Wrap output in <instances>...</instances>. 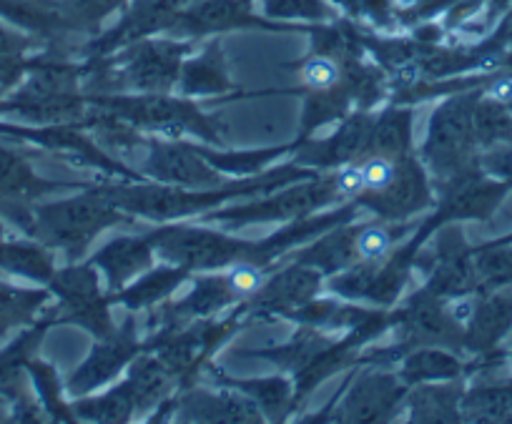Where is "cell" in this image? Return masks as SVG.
I'll return each instance as SVG.
<instances>
[{
  "mask_svg": "<svg viewBox=\"0 0 512 424\" xmlns=\"http://www.w3.org/2000/svg\"><path fill=\"white\" fill-rule=\"evenodd\" d=\"M319 171L304 169L294 161L279 164L274 169H267L259 176L249 179H234L231 184L221 189L196 191L184 189V186L159 184V181H118L103 179L96 181L98 189L113 201L121 211L131 214L134 219L154 221V224H169V221L194 219V216H206L214 209H221L226 201H244L251 196H262L269 191H277L282 186L294 184V181L314 179Z\"/></svg>",
  "mask_w": 512,
  "mask_h": 424,
  "instance_id": "1",
  "label": "cell"
},
{
  "mask_svg": "<svg viewBox=\"0 0 512 424\" xmlns=\"http://www.w3.org/2000/svg\"><path fill=\"white\" fill-rule=\"evenodd\" d=\"M91 111L86 93V63L73 61L61 48H48L33 58L16 91L0 98V116H13L31 126L81 123Z\"/></svg>",
  "mask_w": 512,
  "mask_h": 424,
  "instance_id": "2",
  "label": "cell"
},
{
  "mask_svg": "<svg viewBox=\"0 0 512 424\" xmlns=\"http://www.w3.org/2000/svg\"><path fill=\"white\" fill-rule=\"evenodd\" d=\"M194 41L151 36L106 58H83L86 93H176L179 73Z\"/></svg>",
  "mask_w": 512,
  "mask_h": 424,
  "instance_id": "3",
  "label": "cell"
},
{
  "mask_svg": "<svg viewBox=\"0 0 512 424\" xmlns=\"http://www.w3.org/2000/svg\"><path fill=\"white\" fill-rule=\"evenodd\" d=\"M91 106L113 113L146 136L181 138L229 149L226 126L201 108V101L179 93H88Z\"/></svg>",
  "mask_w": 512,
  "mask_h": 424,
  "instance_id": "4",
  "label": "cell"
},
{
  "mask_svg": "<svg viewBox=\"0 0 512 424\" xmlns=\"http://www.w3.org/2000/svg\"><path fill=\"white\" fill-rule=\"evenodd\" d=\"M136 219L118 209L93 181L66 199L33 206V239L61 251L66 261H81L93 241L116 226H134Z\"/></svg>",
  "mask_w": 512,
  "mask_h": 424,
  "instance_id": "5",
  "label": "cell"
},
{
  "mask_svg": "<svg viewBox=\"0 0 512 424\" xmlns=\"http://www.w3.org/2000/svg\"><path fill=\"white\" fill-rule=\"evenodd\" d=\"M410 392L397 369L387 364H357L337 389L327 407L299 417L302 422H395L405 412Z\"/></svg>",
  "mask_w": 512,
  "mask_h": 424,
  "instance_id": "6",
  "label": "cell"
},
{
  "mask_svg": "<svg viewBox=\"0 0 512 424\" xmlns=\"http://www.w3.org/2000/svg\"><path fill=\"white\" fill-rule=\"evenodd\" d=\"M475 98L455 93L432 113L417 156L425 164L435 189L480 166L475 159V149L480 144L475 133Z\"/></svg>",
  "mask_w": 512,
  "mask_h": 424,
  "instance_id": "7",
  "label": "cell"
},
{
  "mask_svg": "<svg viewBox=\"0 0 512 424\" xmlns=\"http://www.w3.org/2000/svg\"><path fill=\"white\" fill-rule=\"evenodd\" d=\"M339 204H344V201L339 196L334 171H324L314 179L294 181V184L269 191V194L251 196V199H244V204L221 206V209H214L201 219L219 221L229 229H244L251 224H274V221L289 224V221L307 219V216Z\"/></svg>",
  "mask_w": 512,
  "mask_h": 424,
  "instance_id": "8",
  "label": "cell"
},
{
  "mask_svg": "<svg viewBox=\"0 0 512 424\" xmlns=\"http://www.w3.org/2000/svg\"><path fill=\"white\" fill-rule=\"evenodd\" d=\"M400 302L390 309V332L395 334V342L374 349L377 362L395 364L415 347H465V329L450 314V299L420 287Z\"/></svg>",
  "mask_w": 512,
  "mask_h": 424,
  "instance_id": "9",
  "label": "cell"
},
{
  "mask_svg": "<svg viewBox=\"0 0 512 424\" xmlns=\"http://www.w3.org/2000/svg\"><path fill=\"white\" fill-rule=\"evenodd\" d=\"M146 234L154 244L159 261H169L191 274L221 271L239 261H251L256 249V241L224 234L206 224L169 221V224H156V229L146 231Z\"/></svg>",
  "mask_w": 512,
  "mask_h": 424,
  "instance_id": "10",
  "label": "cell"
},
{
  "mask_svg": "<svg viewBox=\"0 0 512 424\" xmlns=\"http://www.w3.org/2000/svg\"><path fill=\"white\" fill-rule=\"evenodd\" d=\"M46 287L58 302L53 309L56 324H73L93 339L116 332L113 299L106 292L101 271L91 261H66V266H58Z\"/></svg>",
  "mask_w": 512,
  "mask_h": 424,
  "instance_id": "11",
  "label": "cell"
},
{
  "mask_svg": "<svg viewBox=\"0 0 512 424\" xmlns=\"http://www.w3.org/2000/svg\"><path fill=\"white\" fill-rule=\"evenodd\" d=\"M131 161L134 164L139 161L136 171L149 181L184 186V189L209 191L234 181L209 164L196 141H181V138L146 136L144 133L141 144L128 156L126 164L131 166Z\"/></svg>",
  "mask_w": 512,
  "mask_h": 424,
  "instance_id": "12",
  "label": "cell"
},
{
  "mask_svg": "<svg viewBox=\"0 0 512 424\" xmlns=\"http://www.w3.org/2000/svg\"><path fill=\"white\" fill-rule=\"evenodd\" d=\"M0 136H11L18 141H28L33 146L53 151L71 164L86 166L96 171L103 179L118 181H144L134 166H128L111 151L103 149L96 138L81 126V123H48V126H21V123H0Z\"/></svg>",
  "mask_w": 512,
  "mask_h": 424,
  "instance_id": "13",
  "label": "cell"
},
{
  "mask_svg": "<svg viewBox=\"0 0 512 424\" xmlns=\"http://www.w3.org/2000/svg\"><path fill=\"white\" fill-rule=\"evenodd\" d=\"M415 274L422 276V287L442 299L467 297L475 292V256L467 249L465 236L455 224H442L420 246L415 259Z\"/></svg>",
  "mask_w": 512,
  "mask_h": 424,
  "instance_id": "14",
  "label": "cell"
},
{
  "mask_svg": "<svg viewBox=\"0 0 512 424\" xmlns=\"http://www.w3.org/2000/svg\"><path fill=\"white\" fill-rule=\"evenodd\" d=\"M312 26L277 23L254 11L249 0H191L179 13L166 36L184 41H204L231 31H272V33H309Z\"/></svg>",
  "mask_w": 512,
  "mask_h": 424,
  "instance_id": "15",
  "label": "cell"
},
{
  "mask_svg": "<svg viewBox=\"0 0 512 424\" xmlns=\"http://www.w3.org/2000/svg\"><path fill=\"white\" fill-rule=\"evenodd\" d=\"M284 264H277V269L267 276L262 289L251 299L239 304L246 324L251 322H272V319H284L297 312L314 297H319L327 284V276L317 271L314 266L302 264V261L284 256Z\"/></svg>",
  "mask_w": 512,
  "mask_h": 424,
  "instance_id": "16",
  "label": "cell"
},
{
  "mask_svg": "<svg viewBox=\"0 0 512 424\" xmlns=\"http://www.w3.org/2000/svg\"><path fill=\"white\" fill-rule=\"evenodd\" d=\"M146 422H267L264 414L259 412L254 402L246 394L236 392L231 387H199V384H189V387L179 389L171 394L166 402L151 412Z\"/></svg>",
  "mask_w": 512,
  "mask_h": 424,
  "instance_id": "17",
  "label": "cell"
},
{
  "mask_svg": "<svg viewBox=\"0 0 512 424\" xmlns=\"http://www.w3.org/2000/svg\"><path fill=\"white\" fill-rule=\"evenodd\" d=\"M144 349L146 339L139 337L134 312H128V317L123 319L121 327H116V332L103 339H96V344L86 354L81 367L68 377V397H88V394L111 387L121 374H126L128 364L134 362Z\"/></svg>",
  "mask_w": 512,
  "mask_h": 424,
  "instance_id": "18",
  "label": "cell"
},
{
  "mask_svg": "<svg viewBox=\"0 0 512 424\" xmlns=\"http://www.w3.org/2000/svg\"><path fill=\"white\" fill-rule=\"evenodd\" d=\"M93 181H48L31 169L26 159L0 146V216L26 236L33 234V206L56 191H78Z\"/></svg>",
  "mask_w": 512,
  "mask_h": 424,
  "instance_id": "19",
  "label": "cell"
},
{
  "mask_svg": "<svg viewBox=\"0 0 512 424\" xmlns=\"http://www.w3.org/2000/svg\"><path fill=\"white\" fill-rule=\"evenodd\" d=\"M191 0H128L116 26L101 31L83 46V58H106L151 36H164Z\"/></svg>",
  "mask_w": 512,
  "mask_h": 424,
  "instance_id": "20",
  "label": "cell"
},
{
  "mask_svg": "<svg viewBox=\"0 0 512 424\" xmlns=\"http://www.w3.org/2000/svg\"><path fill=\"white\" fill-rule=\"evenodd\" d=\"M362 211L384 221H410L435 206V186L422 159L415 154L402 156L392 184L372 196L352 199Z\"/></svg>",
  "mask_w": 512,
  "mask_h": 424,
  "instance_id": "21",
  "label": "cell"
},
{
  "mask_svg": "<svg viewBox=\"0 0 512 424\" xmlns=\"http://www.w3.org/2000/svg\"><path fill=\"white\" fill-rule=\"evenodd\" d=\"M374 111H359L354 108L349 116H344L327 138H307L297 151H294V164L304 169H314L319 174L334 171L339 166L354 164L367 154V138L372 131Z\"/></svg>",
  "mask_w": 512,
  "mask_h": 424,
  "instance_id": "22",
  "label": "cell"
},
{
  "mask_svg": "<svg viewBox=\"0 0 512 424\" xmlns=\"http://www.w3.org/2000/svg\"><path fill=\"white\" fill-rule=\"evenodd\" d=\"M156 261L159 256H156L149 234H118L91 256V264L101 271L106 292L111 297L126 289L136 276L151 269Z\"/></svg>",
  "mask_w": 512,
  "mask_h": 424,
  "instance_id": "23",
  "label": "cell"
},
{
  "mask_svg": "<svg viewBox=\"0 0 512 424\" xmlns=\"http://www.w3.org/2000/svg\"><path fill=\"white\" fill-rule=\"evenodd\" d=\"M236 91V81L229 73V63H226L224 48H221L219 36L206 41L199 51H191L189 58L184 61L179 73V83H176V93L194 101H209V98H219L226 101V96Z\"/></svg>",
  "mask_w": 512,
  "mask_h": 424,
  "instance_id": "24",
  "label": "cell"
},
{
  "mask_svg": "<svg viewBox=\"0 0 512 424\" xmlns=\"http://www.w3.org/2000/svg\"><path fill=\"white\" fill-rule=\"evenodd\" d=\"M0 18L16 31L48 43L51 48L61 46L68 36L78 33L66 6L58 0H0Z\"/></svg>",
  "mask_w": 512,
  "mask_h": 424,
  "instance_id": "25",
  "label": "cell"
},
{
  "mask_svg": "<svg viewBox=\"0 0 512 424\" xmlns=\"http://www.w3.org/2000/svg\"><path fill=\"white\" fill-rule=\"evenodd\" d=\"M204 372L209 374L214 382L221 387H231L236 392L246 394L251 402L259 407V412L264 414L267 422H287L294 417V379L289 374H274V377H231L224 369L216 367L214 362H209L204 367Z\"/></svg>",
  "mask_w": 512,
  "mask_h": 424,
  "instance_id": "26",
  "label": "cell"
},
{
  "mask_svg": "<svg viewBox=\"0 0 512 424\" xmlns=\"http://www.w3.org/2000/svg\"><path fill=\"white\" fill-rule=\"evenodd\" d=\"M191 276L194 274L181 269V266L169 264V261H159V264L146 269L141 276H136L126 289L113 294L111 299L116 307H123L126 312H151V309L169 302Z\"/></svg>",
  "mask_w": 512,
  "mask_h": 424,
  "instance_id": "27",
  "label": "cell"
},
{
  "mask_svg": "<svg viewBox=\"0 0 512 424\" xmlns=\"http://www.w3.org/2000/svg\"><path fill=\"white\" fill-rule=\"evenodd\" d=\"M339 334L322 332V329L307 327V324H297V332L289 342L274 344V347H262V349H244L239 352L241 357L251 359H264V362L274 364L279 372L289 374V377H297L302 374L314 359L322 357L334 342H337Z\"/></svg>",
  "mask_w": 512,
  "mask_h": 424,
  "instance_id": "28",
  "label": "cell"
},
{
  "mask_svg": "<svg viewBox=\"0 0 512 424\" xmlns=\"http://www.w3.org/2000/svg\"><path fill=\"white\" fill-rule=\"evenodd\" d=\"M357 221H344V224L334 226V229L324 231L317 239H312L309 244L294 249L292 259L302 261V264L314 266L317 271H322L324 276H334L337 271L347 269L354 261H359L357 256Z\"/></svg>",
  "mask_w": 512,
  "mask_h": 424,
  "instance_id": "29",
  "label": "cell"
},
{
  "mask_svg": "<svg viewBox=\"0 0 512 424\" xmlns=\"http://www.w3.org/2000/svg\"><path fill=\"white\" fill-rule=\"evenodd\" d=\"M415 151V106L387 103L384 108L374 111L372 131L367 138V154L400 159V156H410Z\"/></svg>",
  "mask_w": 512,
  "mask_h": 424,
  "instance_id": "30",
  "label": "cell"
},
{
  "mask_svg": "<svg viewBox=\"0 0 512 424\" xmlns=\"http://www.w3.org/2000/svg\"><path fill=\"white\" fill-rule=\"evenodd\" d=\"M462 384L460 379L447 382H425L410 387L405 397V412L402 419L407 422H460L462 419Z\"/></svg>",
  "mask_w": 512,
  "mask_h": 424,
  "instance_id": "31",
  "label": "cell"
},
{
  "mask_svg": "<svg viewBox=\"0 0 512 424\" xmlns=\"http://www.w3.org/2000/svg\"><path fill=\"white\" fill-rule=\"evenodd\" d=\"M462 359L457 357L455 349L445 347H415L400 357V374L407 387L425 382H447V379H460Z\"/></svg>",
  "mask_w": 512,
  "mask_h": 424,
  "instance_id": "32",
  "label": "cell"
},
{
  "mask_svg": "<svg viewBox=\"0 0 512 424\" xmlns=\"http://www.w3.org/2000/svg\"><path fill=\"white\" fill-rule=\"evenodd\" d=\"M48 302H51L48 287H18V284L0 279V337L36 322Z\"/></svg>",
  "mask_w": 512,
  "mask_h": 424,
  "instance_id": "33",
  "label": "cell"
},
{
  "mask_svg": "<svg viewBox=\"0 0 512 424\" xmlns=\"http://www.w3.org/2000/svg\"><path fill=\"white\" fill-rule=\"evenodd\" d=\"M420 221H357V256L359 261H384L402 241L410 239Z\"/></svg>",
  "mask_w": 512,
  "mask_h": 424,
  "instance_id": "34",
  "label": "cell"
},
{
  "mask_svg": "<svg viewBox=\"0 0 512 424\" xmlns=\"http://www.w3.org/2000/svg\"><path fill=\"white\" fill-rule=\"evenodd\" d=\"M304 106H302V121H299V133L297 136L302 141L317 136V131H322L324 126H332L339 123L344 116L354 111L352 93H349L347 83L332 91L322 93H302Z\"/></svg>",
  "mask_w": 512,
  "mask_h": 424,
  "instance_id": "35",
  "label": "cell"
},
{
  "mask_svg": "<svg viewBox=\"0 0 512 424\" xmlns=\"http://www.w3.org/2000/svg\"><path fill=\"white\" fill-rule=\"evenodd\" d=\"M28 382H31L33 394L41 402L43 412H46L48 422H78L76 412H73L71 397L66 392V382H61L56 367H51L43 359L33 357L26 367Z\"/></svg>",
  "mask_w": 512,
  "mask_h": 424,
  "instance_id": "36",
  "label": "cell"
},
{
  "mask_svg": "<svg viewBox=\"0 0 512 424\" xmlns=\"http://www.w3.org/2000/svg\"><path fill=\"white\" fill-rule=\"evenodd\" d=\"M259 13L269 21L292 26H317L342 18L329 0H259Z\"/></svg>",
  "mask_w": 512,
  "mask_h": 424,
  "instance_id": "37",
  "label": "cell"
},
{
  "mask_svg": "<svg viewBox=\"0 0 512 424\" xmlns=\"http://www.w3.org/2000/svg\"><path fill=\"white\" fill-rule=\"evenodd\" d=\"M510 317L512 304L507 299H485V302L475 299V312L465 327V347L487 349L495 344L510 324Z\"/></svg>",
  "mask_w": 512,
  "mask_h": 424,
  "instance_id": "38",
  "label": "cell"
},
{
  "mask_svg": "<svg viewBox=\"0 0 512 424\" xmlns=\"http://www.w3.org/2000/svg\"><path fill=\"white\" fill-rule=\"evenodd\" d=\"M294 73L299 78V88L292 93H322L344 86V66L332 56L309 51L307 58L294 63Z\"/></svg>",
  "mask_w": 512,
  "mask_h": 424,
  "instance_id": "39",
  "label": "cell"
},
{
  "mask_svg": "<svg viewBox=\"0 0 512 424\" xmlns=\"http://www.w3.org/2000/svg\"><path fill=\"white\" fill-rule=\"evenodd\" d=\"M68 16L76 23L78 33L93 38L103 31V23L113 16H121L128 0H63Z\"/></svg>",
  "mask_w": 512,
  "mask_h": 424,
  "instance_id": "40",
  "label": "cell"
},
{
  "mask_svg": "<svg viewBox=\"0 0 512 424\" xmlns=\"http://www.w3.org/2000/svg\"><path fill=\"white\" fill-rule=\"evenodd\" d=\"M462 419H502L512 409L510 389H472L462 394Z\"/></svg>",
  "mask_w": 512,
  "mask_h": 424,
  "instance_id": "41",
  "label": "cell"
},
{
  "mask_svg": "<svg viewBox=\"0 0 512 424\" xmlns=\"http://www.w3.org/2000/svg\"><path fill=\"white\" fill-rule=\"evenodd\" d=\"M359 21L367 23L372 31H395L397 13L392 0H359Z\"/></svg>",
  "mask_w": 512,
  "mask_h": 424,
  "instance_id": "42",
  "label": "cell"
},
{
  "mask_svg": "<svg viewBox=\"0 0 512 424\" xmlns=\"http://www.w3.org/2000/svg\"><path fill=\"white\" fill-rule=\"evenodd\" d=\"M38 43L41 41L0 23V56H23V53H31Z\"/></svg>",
  "mask_w": 512,
  "mask_h": 424,
  "instance_id": "43",
  "label": "cell"
},
{
  "mask_svg": "<svg viewBox=\"0 0 512 424\" xmlns=\"http://www.w3.org/2000/svg\"><path fill=\"white\" fill-rule=\"evenodd\" d=\"M329 3H332L342 16L352 18V21H359V0H329Z\"/></svg>",
  "mask_w": 512,
  "mask_h": 424,
  "instance_id": "44",
  "label": "cell"
},
{
  "mask_svg": "<svg viewBox=\"0 0 512 424\" xmlns=\"http://www.w3.org/2000/svg\"><path fill=\"white\" fill-rule=\"evenodd\" d=\"M11 417H13V402L0 394V422H6V419H11Z\"/></svg>",
  "mask_w": 512,
  "mask_h": 424,
  "instance_id": "45",
  "label": "cell"
},
{
  "mask_svg": "<svg viewBox=\"0 0 512 424\" xmlns=\"http://www.w3.org/2000/svg\"><path fill=\"white\" fill-rule=\"evenodd\" d=\"M0 96H3V88H0Z\"/></svg>",
  "mask_w": 512,
  "mask_h": 424,
  "instance_id": "46",
  "label": "cell"
},
{
  "mask_svg": "<svg viewBox=\"0 0 512 424\" xmlns=\"http://www.w3.org/2000/svg\"><path fill=\"white\" fill-rule=\"evenodd\" d=\"M507 61H510V63H512V56H510V58H507Z\"/></svg>",
  "mask_w": 512,
  "mask_h": 424,
  "instance_id": "47",
  "label": "cell"
},
{
  "mask_svg": "<svg viewBox=\"0 0 512 424\" xmlns=\"http://www.w3.org/2000/svg\"><path fill=\"white\" fill-rule=\"evenodd\" d=\"M249 3H256V0H249Z\"/></svg>",
  "mask_w": 512,
  "mask_h": 424,
  "instance_id": "48",
  "label": "cell"
}]
</instances>
